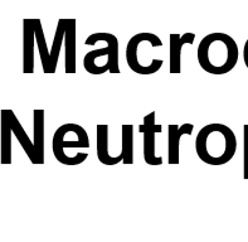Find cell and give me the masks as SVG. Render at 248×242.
Wrapping results in <instances>:
<instances>
[{
	"label": "cell",
	"mask_w": 248,
	"mask_h": 242,
	"mask_svg": "<svg viewBox=\"0 0 248 242\" xmlns=\"http://www.w3.org/2000/svg\"><path fill=\"white\" fill-rule=\"evenodd\" d=\"M237 150V138L230 126L208 124L199 130L195 138V151L203 163L223 165L232 161Z\"/></svg>",
	"instance_id": "6da1fadb"
},
{
	"label": "cell",
	"mask_w": 248,
	"mask_h": 242,
	"mask_svg": "<svg viewBox=\"0 0 248 242\" xmlns=\"http://www.w3.org/2000/svg\"><path fill=\"white\" fill-rule=\"evenodd\" d=\"M197 57L199 66L205 72L211 75H226L238 62V46L231 35L216 32L202 39Z\"/></svg>",
	"instance_id": "7a4b0ae2"
},
{
	"label": "cell",
	"mask_w": 248,
	"mask_h": 242,
	"mask_svg": "<svg viewBox=\"0 0 248 242\" xmlns=\"http://www.w3.org/2000/svg\"><path fill=\"white\" fill-rule=\"evenodd\" d=\"M163 42L154 33L142 32L132 35L126 46V62L138 75L156 73L164 65L163 60H151L153 49L161 47Z\"/></svg>",
	"instance_id": "3957f363"
},
{
	"label": "cell",
	"mask_w": 248,
	"mask_h": 242,
	"mask_svg": "<svg viewBox=\"0 0 248 242\" xmlns=\"http://www.w3.org/2000/svg\"><path fill=\"white\" fill-rule=\"evenodd\" d=\"M105 42L106 47L90 50L83 58V67L91 75H102L105 72L120 73L119 67V39L111 33H93L86 39V46H94Z\"/></svg>",
	"instance_id": "277c9868"
},
{
	"label": "cell",
	"mask_w": 248,
	"mask_h": 242,
	"mask_svg": "<svg viewBox=\"0 0 248 242\" xmlns=\"http://www.w3.org/2000/svg\"><path fill=\"white\" fill-rule=\"evenodd\" d=\"M90 148L88 134L78 124H64L56 130L52 140V149L56 159L64 165H73L68 157L69 149Z\"/></svg>",
	"instance_id": "5b68a950"
},
{
	"label": "cell",
	"mask_w": 248,
	"mask_h": 242,
	"mask_svg": "<svg viewBox=\"0 0 248 242\" xmlns=\"http://www.w3.org/2000/svg\"><path fill=\"white\" fill-rule=\"evenodd\" d=\"M139 131L144 135V159L149 165H160L163 158L155 157V134L163 131V126L155 124V111L144 117V123L139 126Z\"/></svg>",
	"instance_id": "8992f818"
},
{
	"label": "cell",
	"mask_w": 248,
	"mask_h": 242,
	"mask_svg": "<svg viewBox=\"0 0 248 242\" xmlns=\"http://www.w3.org/2000/svg\"><path fill=\"white\" fill-rule=\"evenodd\" d=\"M35 19L23 20V72H34V41Z\"/></svg>",
	"instance_id": "52a82bcc"
},
{
	"label": "cell",
	"mask_w": 248,
	"mask_h": 242,
	"mask_svg": "<svg viewBox=\"0 0 248 242\" xmlns=\"http://www.w3.org/2000/svg\"><path fill=\"white\" fill-rule=\"evenodd\" d=\"M0 116H3L4 119L8 121L10 129H12V132H14V135L16 136L19 144L22 145V148L24 149L25 154L28 155L29 161L33 164H39L38 163L37 154H35V149L34 145H33V142L29 139L28 134H27L25 130L23 129V126L20 125L18 117L16 116V113H13L12 110H1Z\"/></svg>",
	"instance_id": "ba28073f"
},
{
	"label": "cell",
	"mask_w": 248,
	"mask_h": 242,
	"mask_svg": "<svg viewBox=\"0 0 248 242\" xmlns=\"http://www.w3.org/2000/svg\"><path fill=\"white\" fill-rule=\"evenodd\" d=\"M193 130V124H184L182 126L170 124L168 126V163L179 164L180 138L183 135H192Z\"/></svg>",
	"instance_id": "9c48e42d"
},
{
	"label": "cell",
	"mask_w": 248,
	"mask_h": 242,
	"mask_svg": "<svg viewBox=\"0 0 248 242\" xmlns=\"http://www.w3.org/2000/svg\"><path fill=\"white\" fill-rule=\"evenodd\" d=\"M76 19H64V72L76 73Z\"/></svg>",
	"instance_id": "30bf717a"
},
{
	"label": "cell",
	"mask_w": 248,
	"mask_h": 242,
	"mask_svg": "<svg viewBox=\"0 0 248 242\" xmlns=\"http://www.w3.org/2000/svg\"><path fill=\"white\" fill-rule=\"evenodd\" d=\"M170 73L182 72V48L184 44H193L195 39L194 33H186L179 35L176 33L170 34Z\"/></svg>",
	"instance_id": "8fae6325"
},
{
	"label": "cell",
	"mask_w": 248,
	"mask_h": 242,
	"mask_svg": "<svg viewBox=\"0 0 248 242\" xmlns=\"http://www.w3.org/2000/svg\"><path fill=\"white\" fill-rule=\"evenodd\" d=\"M96 136H97V158L104 165H116L123 161L121 155L111 157L108 153V125L98 124L96 126Z\"/></svg>",
	"instance_id": "7c38bea8"
},
{
	"label": "cell",
	"mask_w": 248,
	"mask_h": 242,
	"mask_svg": "<svg viewBox=\"0 0 248 242\" xmlns=\"http://www.w3.org/2000/svg\"><path fill=\"white\" fill-rule=\"evenodd\" d=\"M34 28H35V42H37L38 52H39V57H41L43 72L54 73L57 69L54 68L53 65H52V60H50V50L48 49L47 41H46V35H44L41 19H35Z\"/></svg>",
	"instance_id": "4fadbf2b"
},
{
	"label": "cell",
	"mask_w": 248,
	"mask_h": 242,
	"mask_svg": "<svg viewBox=\"0 0 248 242\" xmlns=\"http://www.w3.org/2000/svg\"><path fill=\"white\" fill-rule=\"evenodd\" d=\"M33 145L38 163L44 164V110L33 111Z\"/></svg>",
	"instance_id": "5bb4252c"
},
{
	"label": "cell",
	"mask_w": 248,
	"mask_h": 242,
	"mask_svg": "<svg viewBox=\"0 0 248 242\" xmlns=\"http://www.w3.org/2000/svg\"><path fill=\"white\" fill-rule=\"evenodd\" d=\"M124 164L134 163V126H121V153Z\"/></svg>",
	"instance_id": "9a60e30c"
},
{
	"label": "cell",
	"mask_w": 248,
	"mask_h": 242,
	"mask_svg": "<svg viewBox=\"0 0 248 242\" xmlns=\"http://www.w3.org/2000/svg\"><path fill=\"white\" fill-rule=\"evenodd\" d=\"M243 178L248 179V124L243 126Z\"/></svg>",
	"instance_id": "2e32d148"
},
{
	"label": "cell",
	"mask_w": 248,
	"mask_h": 242,
	"mask_svg": "<svg viewBox=\"0 0 248 242\" xmlns=\"http://www.w3.org/2000/svg\"><path fill=\"white\" fill-rule=\"evenodd\" d=\"M243 60H245V65L248 68V39L246 41L245 47H243Z\"/></svg>",
	"instance_id": "e0dca14e"
}]
</instances>
